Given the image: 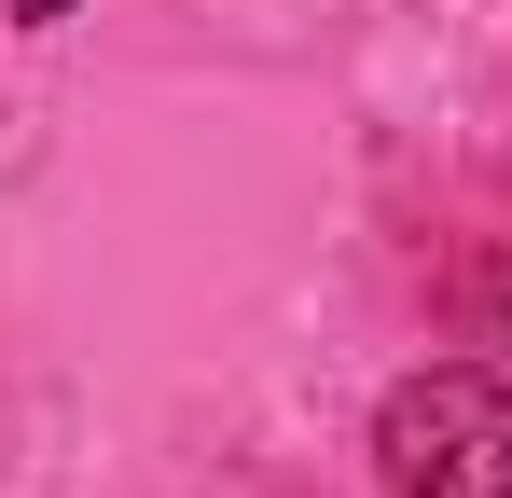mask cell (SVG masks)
<instances>
[{
  "label": "cell",
  "instance_id": "6da1fadb",
  "mask_svg": "<svg viewBox=\"0 0 512 498\" xmlns=\"http://www.w3.org/2000/svg\"><path fill=\"white\" fill-rule=\"evenodd\" d=\"M374 471H388V498H512V388L485 360L402 374L374 415Z\"/></svg>",
  "mask_w": 512,
  "mask_h": 498
},
{
  "label": "cell",
  "instance_id": "7a4b0ae2",
  "mask_svg": "<svg viewBox=\"0 0 512 498\" xmlns=\"http://www.w3.org/2000/svg\"><path fill=\"white\" fill-rule=\"evenodd\" d=\"M14 14H28V28H56V14H70V0H14Z\"/></svg>",
  "mask_w": 512,
  "mask_h": 498
}]
</instances>
